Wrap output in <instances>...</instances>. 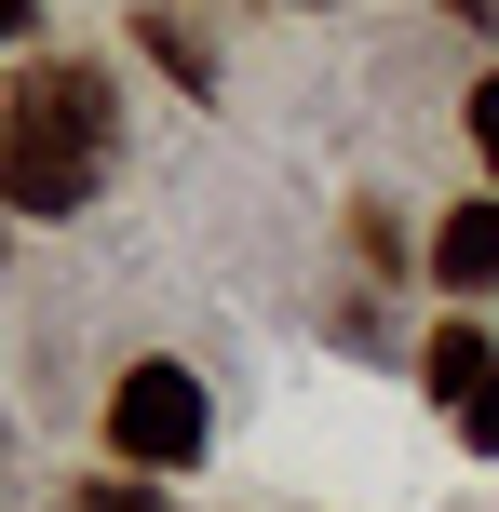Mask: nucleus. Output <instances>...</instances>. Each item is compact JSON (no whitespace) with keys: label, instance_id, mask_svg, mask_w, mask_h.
<instances>
[{"label":"nucleus","instance_id":"f257e3e1","mask_svg":"<svg viewBox=\"0 0 499 512\" xmlns=\"http://www.w3.org/2000/svg\"><path fill=\"white\" fill-rule=\"evenodd\" d=\"M108 176V81L95 68H27L0 108V189L14 216H81V189Z\"/></svg>","mask_w":499,"mask_h":512},{"label":"nucleus","instance_id":"f03ea898","mask_svg":"<svg viewBox=\"0 0 499 512\" xmlns=\"http://www.w3.org/2000/svg\"><path fill=\"white\" fill-rule=\"evenodd\" d=\"M203 432H216V405H203L189 364H135V378L108 391V459H135V472H189Z\"/></svg>","mask_w":499,"mask_h":512},{"label":"nucleus","instance_id":"7ed1b4c3","mask_svg":"<svg viewBox=\"0 0 499 512\" xmlns=\"http://www.w3.org/2000/svg\"><path fill=\"white\" fill-rule=\"evenodd\" d=\"M432 283H446V297H486L499 283V203H459L446 230H432Z\"/></svg>","mask_w":499,"mask_h":512},{"label":"nucleus","instance_id":"20e7f679","mask_svg":"<svg viewBox=\"0 0 499 512\" xmlns=\"http://www.w3.org/2000/svg\"><path fill=\"white\" fill-rule=\"evenodd\" d=\"M486 378H499V351H486V324H432V351H419V391H432V405H473Z\"/></svg>","mask_w":499,"mask_h":512},{"label":"nucleus","instance_id":"39448f33","mask_svg":"<svg viewBox=\"0 0 499 512\" xmlns=\"http://www.w3.org/2000/svg\"><path fill=\"white\" fill-rule=\"evenodd\" d=\"M135 41H149V54H162V68H176V81H216V54H203V41H189V27H176V14H149V27H135Z\"/></svg>","mask_w":499,"mask_h":512},{"label":"nucleus","instance_id":"423d86ee","mask_svg":"<svg viewBox=\"0 0 499 512\" xmlns=\"http://www.w3.org/2000/svg\"><path fill=\"white\" fill-rule=\"evenodd\" d=\"M459 445H473V459H499V378L473 391V405H459Z\"/></svg>","mask_w":499,"mask_h":512},{"label":"nucleus","instance_id":"0eeeda50","mask_svg":"<svg viewBox=\"0 0 499 512\" xmlns=\"http://www.w3.org/2000/svg\"><path fill=\"white\" fill-rule=\"evenodd\" d=\"M473 149H486V176H499V68L473 81Z\"/></svg>","mask_w":499,"mask_h":512},{"label":"nucleus","instance_id":"6e6552de","mask_svg":"<svg viewBox=\"0 0 499 512\" xmlns=\"http://www.w3.org/2000/svg\"><path fill=\"white\" fill-rule=\"evenodd\" d=\"M68 512H149V486H81Z\"/></svg>","mask_w":499,"mask_h":512}]
</instances>
